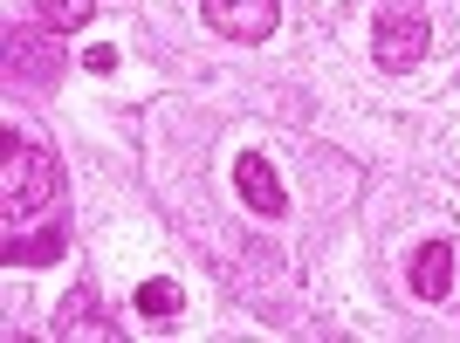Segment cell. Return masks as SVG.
<instances>
[{"mask_svg":"<svg viewBox=\"0 0 460 343\" xmlns=\"http://www.w3.org/2000/svg\"><path fill=\"white\" fill-rule=\"evenodd\" d=\"M56 69H62V56L49 48V35L41 28H7V76L14 83H56Z\"/></svg>","mask_w":460,"mask_h":343,"instance_id":"277c9868","label":"cell"},{"mask_svg":"<svg viewBox=\"0 0 460 343\" xmlns=\"http://www.w3.org/2000/svg\"><path fill=\"white\" fill-rule=\"evenodd\" d=\"M62 192V172L56 158L41 152L35 137L7 131V145H0V207H7V220H35V213L56 207Z\"/></svg>","mask_w":460,"mask_h":343,"instance_id":"6da1fadb","label":"cell"},{"mask_svg":"<svg viewBox=\"0 0 460 343\" xmlns=\"http://www.w3.org/2000/svg\"><path fill=\"white\" fill-rule=\"evenodd\" d=\"M96 0H41V21L49 28H62V35H76V28H90Z\"/></svg>","mask_w":460,"mask_h":343,"instance_id":"30bf717a","label":"cell"},{"mask_svg":"<svg viewBox=\"0 0 460 343\" xmlns=\"http://www.w3.org/2000/svg\"><path fill=\"white\" fill-rule=\"evenodd\" d=\"M282 7L275 0H207V28L227 41H269Z\"/></svg>","mask_w":460,"mask_h":343,"instance_id":"3957f363","label":"cell"},{"mask_svg":"<svg viewBox=\"0 0 460 343\" xmlns=\"http://www.w3.org/2000/svg\"><path fill=\"white\" fill-rule=\"evenodd\" d=\"M412 295H420V303H447V295H454V248H447V241H426V248L412 254Z\"/></svg>","mask_w":460,"mask_h":343,"instance_id":"8992f818","label":"cell"},{"mask_svg":"<svg viewBox=\"0 0 460 343\" xmlns=\"http://www.w3.org/2000/svg\"><path fill=\"white\" fill-rule=\"evenodd\" d=\"M234 192H241L248 213H261V220H282L288 213V192H282V179H275V165L261 152H248L241 165H234Z\"/></svg>","mask_w":460,"mask_h":343,"instance_id":"5b68a950","label":"cell"},{"mask_svg":"<svg viewBox=\"0 0 460 343\" xmlns=\"http://www.w3.org/2000/svg\"><path fill=\"white\" fill-rule=\"evenodd\" d=\"M426 7L420 0H385L378 21H371V56H378V69H392V76H405L412 62L426 56Z\"/></svg>","mask_w":460,"mask_h":343,"instance_id":"7a4b0ae2","label":"cell"},{"mask_svg":"<svg viewBox=\"0 0 460 343\" xmlns=\"http://www.w3.org/2000/svg\"><path fill=\"white\" fill-rule=\"evenodd\" d=\"M62 254V227H49V233H35V241H7V261L14 268H35V261H56Z\"/></svg>","mask_w":460,"mask_h":343,"instance_id":"9c48e42d","label":"cell"},{"mask_svg":"<svg viewBox=\"0 0 460 343\" xmlns=\"http://www.w3.org/2000/svg\"><path fill=\"white\" fill-rule=\"evenodd\" d=\"M56 337H117L103 316H96V288H76L69 303H62V316H56Z\"/></svg>","mask_w":460,"mask_h":343,"instance_id":"52a82bcc","label":"cell"},{"mask_svg":"<svg viewBox=\"0 0 460 343\" xmlns=\"http://www.w3.org/2000/svg\"><path fill=\"white\" fill-rule=\"evenodd\" d=\"M179 309H186L179 282H145L137 288V316H158V323H165V316H179Z\"/></svg>","mask_w":460,"mask_h":343,"instance_id":"ba28073f","label":"cell"}]
</instances>
